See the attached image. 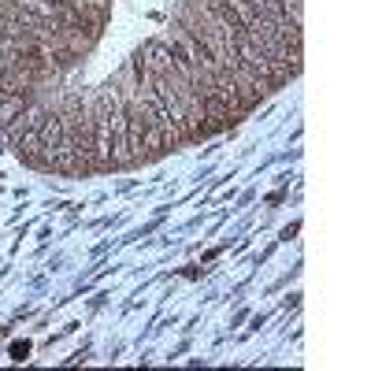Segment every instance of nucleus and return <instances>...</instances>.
<instances>
[{"label":"nucleus","mask_w":371,"mask_h":371,"mask_svg":"<svg viewBox=\"0 0 371 371\" xmlns=\"http://www.w3.org/2000/svg\"><path fill=\"white\" fill-rule=\"evenodd\" d=\"M26 352H30V346H26V342H19V346H15V349H12V357H15V360H23V357H26Z\"/></svg>","instance_id":"obj_1"}]
</instances>
